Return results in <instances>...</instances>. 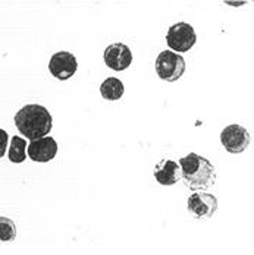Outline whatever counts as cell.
<instances>
[{
    "label": "cell",
    "instance_id": "cell-1",
    "mask_svg": "<svg viewBox=\"0 0 254 255\" xmlns=\"http://www.w3.org/2000/svg\"><path fill=\"white\" fill-rule=\"evenodd\" d=\"M15 125L21 135L29 141H34L49 135L53 127V119L44 106L26 104L15 115Z\"/></svg>",
    "mask_w": 254,
    "mask_h": 255
},
{
    "label": "cell",
    "instance_id": "cell-2",
    "mask_svg": "<svg viewBox=\"0 0 254 255\" xmlns=\"http://www.w3.org/2000/svg\"><path fill=\"white\" fill-rule=\"evenodd\" d=\"M178 166L181 176L187 180L191 189H206L212 186L216 179L213 164L199 154L190 153L179 158Z\"/></svg>",
    "mask_w": 254,
    "mask_h": 255
},
{
    "label": "cell",
    "instance_id": "cell-3",
    "mask_svg": "<svg viewBox=\"0 0 254 255\" xmlns=\"http://www.w3.org/2000/svg\"><path fill=\"white\" fill-rule=\"evenodd\" d=\"M156 72L160 79L168 82H175L185 72V60L181 54L175 51H162L156 60Z\"/></svg>",
    "mask_w": 254,
    "mask_h": 255
},
{
    "label": "cell",
    "instance_id": "cell-4",
    "mask_svg": "<svg viewBox=\"0 0 254 255\" xmlns=\"http://www.w3.org/2000/svg\"><path fill=\"white\" fill-rule=\"evenodd\" d=\"M197 41L194 28L187 22H178L169 28L166 34L168 46L175 51H188Z\"/></svg>",
    "mask_w": 254,
    "mask_h": 255
},
{
    "label": "cell",
    "instance_id": "cell-5",
    "mask_svg": "<svg viewBox=\"0 0 254 255\" xmlns=\"http://www.w3.org/2000/svg\"><path fill=\"white\" fill-rule=\"evenodd\" d=\"M221 142L228 153H243L250 145V133L241 125H229L221 133Z\"/></svg>",
    "mask_w": 254,
    "mask_h": 255
},
{
    "label": "cell",
    "instance_id": "cell-6",
    "mask_svg": "<svg viewBox=\"0 0 254 255\" xmlns=\"http://www.w3.org/2000/svg\"><path fill=\"white\" fill-rule=\"evenodd\" d=\"M78 62L75 56L69 51H57L51 56L49 62V71L54 78L66 81L75 75Z\"/></svg>",
    "mask_w": 254,
    "mask_h": 255
},
{
    "label": "cell",
    "instance_id": "cell-7",
    "mask_svg": "<svg viewBox=\"0 0 254 255\" xmlns=\"http://www.w3.org/2000/svg\"><path fill=\"white\" fill-rule=\"evenodd\" d=\"M218 210V200L207 192H196L188 198V211L200 220L210 219Z\"/></svg>",
    "mask_w": 254,
    "mask_h": 255
},
{
    "label": "cell",
    "instance_id": "cell-8",
    "mask_svg": "<svg viewBox=\"0 0 254 255\" xmlns=\"http://www.w3.org/2000/svg\"><path fill=\"white\" fill-rule=\"evenodd\" d=\"M57 154V142L51 136H43L29 141L26 145V155L37 163H47Z\"/></svg>",
    "mask_w": 254,
    "mask_h": 255
},
{
    "label": "cell",
    "instance_id": "cell-9",
    "mask_svg": "<svg viewBox=\"0 0 254 255\" xmlns=\"http://www.w3.org/2000/svg\"><path fill=\"white\" fill-rule=\"evenodd\" d=\"M132 53L124 43H113L104 50V63L113 71H125L131 66Z\"/></svg>",
    "mask_w": 254,
    "mask_h": 255
},
{
    "label": "cell",
    "instance_id": "cell-10",
    "mask_svg": "<svg viewBox=\"0 0 254 255\" xmlns=\"http://www.w3.org/2000/svg\"><path fill=\"white\" fill-rule=\"evenodd\" d=\"M154 178L160 185H175L181 179V169L178 163L172 160H162L154 169Z\"/></svg>",
    "mask_w": 254,
    "mask_h": 255
},
{
    "label": "cell",
    "instance_id": "cell-11",
    "mask_svg": "<svg viewBox=\"0 0 254 255\" xmlns=\"http://www.w3.org/2000/svg\"><path fill=\"white\" fill-rule=\"evenodd\" d=\"M124 91H125V88H124L122 81L115 77L107 78L106 81H103V84L100 85L102 97L104 100H109V102L119 100L124 96Z\"/></svg>",
    "mask_w": 254,
    "mask_h": 255
},
{
    "label": "cell",
    "instance_id": "cell-12",
    "mask_svg": "<svg viewBox=\"0 0 254 255\" xmlns=\"http://www.w3.org/2000/svg\"><path fill=\"white\" fill-rule=\"evenodd\" d=\"M26 144L25 139L21 136H12L10 148H9V160L12 163H22L26 158Z\"/></svg>",
    "mask_w": 254,
    "mask_h": 255
},
{
    "label": "cell",
    "instance_id": "cell-13",
    "mask_svg": "<svg viewBox=\"0 0 254 255\" xmlns=\"http://www.w3.org/2000/svg\"><path fill=\"white\" fill-rule=\"evenodd\" d=\"M16 238V226L13 220L0 217V242H13Z\"/></svg>",
    "mask_w": 254,
    "mask_h": 255
},
{
    "label": "cell",
    "instance_id": "cell-14",
    "mask_svg": "<svg viewBox=\"0 0 254 255\" xmlns=\"http://www.w3.org/2000/svg\"><path fill=\"white\" fill-rule=\"evenodd\" d=\"M7 139H9V135L4 129H0V158L4 155L6 153V148H7Z\"/></svg>",
    "mask_w": 254,
    "mask_h": 255
}]
</instances>
